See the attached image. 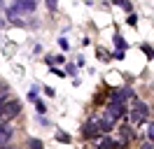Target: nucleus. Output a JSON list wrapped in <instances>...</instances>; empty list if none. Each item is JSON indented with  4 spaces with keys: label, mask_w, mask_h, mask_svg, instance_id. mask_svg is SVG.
Returning <instances> with one entry per match:
<instances>
[{
    "label": "nucleus",
    "mask_w": 154,
    "mask_h": 149,
    "mask_svg": "<svg viewBox=\"0 0 154 149\" xmlns=\"http://www.w3.org/2000/svg\"><path fill=\"white\" fill-rule=\"evenodd\" d=\"M75 70H77V65H72V63H70V65H68V68H66V74H72V72H75Z\"/></svg>",
    "instance_id": "obj_21"
},
{
    "label": "nucleus",
    "mask_w": 154,
    "mask_h": 149,
    "mask_svg": "<svg viewBox=\"0 0 154 149\" xmlns=\"http://www.w3.org/2000/svg\"><path fill=\"white\" fill-rule=\"evenodd\" d=\"M0 91H2V84H0Z\"/></svg>",
    "instance_id": "obj_27"
},
{
    "label": "nucleus",
    "mask_w": 154,
    "mask_h": 149,
    "mask_svg": "<svg viewBox=\"0 0 154 149\" xmlns=\"http://www.w3.org/2000/svg\"><path fill=\"white\" fill-rule=\"evenodd\" d=\"M0 149H12V147H10V144H5V147H0Z\"/></svg>",
    "instance_id": "obj_25"
},
{
    "label": "nucleus",
    "mask_w": 154,
    "mask_h": 149,
    "mask_svg": "<svg viewBox=\"0 0 154 149\" xmlns=\"http://www.w3.org/2000/svg\"><path fill=\"white\" fill-rule=\"evenodd\" d=\"M56 5H58V0H47V7L51 9V12H54V9H56Z\"/></svg>",
    "instance_id": "obj_17"
},
{
    "label": "nucleus",
    "mask_w": 154,
    "mask_h": 149,
    "mask_svg": "<svg viewBox=\"0 0 154 149\" xmlns=\"http://www.w3.org/2000/svg\"><path fill=\"white\" fill-rule=\"evenodd\" d=\"M126 23H128V26H135V23H138V17H135V14H128Z\"/></svg>",
    "instance_id": "obj_15"
},
{
    "label": "nucleus",
    "mask_w": 154,
    "mask_h": 149,
    "mask_svg": "<svg viewBox=\"0 0 154 149\" xmlns=\"http://www.w3.org/2000/svg\"><path fill=\"white\" fill-rule=\"evenodd\" d=\"M28 98H30V100H38V91H35V89H33V91L28 93Z\"/></svg>",
    "instance_id": "obj_22"
},
{
    "label": "nucleus",
    "mask_w": 154,
    "mask_h": 149,
    "mask_svg": "<svg viewBox=\"0 0 154 149\" xmlns=\"http://www.w3.org/2000/svg\"><path fill=\"white\" fill-rule=\"evenodd\" d=\"M0 7H2V2H0Z\"/></svg>",
    "instance_id": "obj_28"
},
{
    "label": "nucleus",
    "mask_w": 154,
    "mask_h": 149,
    "mask_svg": "<svg viewBox=\"0 0 154 149\" xmlns=\"http://www.w3.org/2000/svg\"><path fill=\"white\" fill-rule=\"evenodd\" d=\"M35 110H38L40 114H45V112H47V107H45V102H40V100H35Z\"/></svg>",
    "instance_id": "obj_14"
},
{
    "label": "nucleus",
    "mask_w": 154,
    "mask_h": 149,
    "mask_svg": "<svg viewBox=\"0 0 154 149\" xmlns=\"http://www.w3.org/2000/svg\"><path fill=\"white\" fill-rule=\"evenodd\" d=\"M28 149H45V144H42V140H28Z\"/></svg>",
    "instance_id": "obj_10"
},
{
    "label": "nucleus",
    "mask_w": 154,
    "mask_h": 149,
    "mask_svg": "<svg viewBox=\"0 0 154 149\" xmlns=\"http://www.w3.org/2000/svg\"><path fill=\"white\" fill-rule=\"evenodd\" d=\"M152 147H154V138H152Z\"/></svg>",
    "instance_id": "obj_26"
},
{
    "label": "nucleus",
    "mask_w": 154,
    "mask_h": 149,
    "mask_svg": "<svg viewBox=\"0 0 154 149\" xmlns=\"http://www.w3.org/2000/svg\"><path fill=\"white\" fill-rule=\"evenodd\" d=\"M119 147H122V144H119V142H112L110 138H105L100 142V149H119Z\"/></svg>",
    "instance_id": "obj_9"
},
{
    "label": "nucleus",
    "mask_w": 154,
    "mask_h": 149,
    "mask_svg": "<svg viewBox=\"0 0 154 149\" xmlns=\"http://www.w3.org/2000/svg\"><path fill=\"white\" fill-rule=\"evenodd\" d=\"M35 7H38V0H17V2L7 9V17L17 23V17H19V14H30V12H35Z\"/></svg>",
    "instance_id": "obj_1"
},
{
    "label": "nucleus",
    "mask_w": 154,
    "mask_h": 149,
    "mask_svg": "<svg viewBox=\"0 0 154 149\" xmlns=\"http://www.w3.org/2000/svg\"><path fill=\"white\" fill-rule=\"evenodd\" d=\"M143 149H154V147H152V144H143Z\"/></svg>",
    "instance_id": "obj_24"
},
{
    "label": "nucleus",
    "mask_w": 154,
    "mask_h": 149,
    "mask_svg": "<svg viewBox=\"0 0 154 149\" xmlns=\"http://www.w3.org/2000/svg\"><path fill=\"white\" fill-rule=\"evenodd\" d=\"M145 117H147V105L140 100H133V121L138 123V121H143Z\"/></svg>",
    "instance_id": "obj_5"
},
{
    "label": "nucleus",
    "mask_w": 154,
    "mask_h": 149,
    "mask_svg": "<svg viewBox=\"0 0 154 149\" xmlns=\"http://www.w3.org/2000/svg\"><path fill=\"white\" fill-rule=\"evenodd\" d=\"M115 44H117V51H124L126 49V42L122 40V35H115Z\"/></svg>",
    "instance_id": "obj_11"
},
{
    "label": "nucleus",
    "mask_w": 154,
    "mask_h": 149,
    "mask_svg": "<svg viewBox=\"0 0 154 149\" xmlns=\"http://www.w3.org/2000/svg\"><path fill=\"white\" fill-rule=\"evenodd\" d=\"M56 140H58V142H66V144H68V142H70V135H66V133H56Z\"/></svg>",
    "instance_id": "obj_12"
},
{
    "label": "nucleus",
    "mask_w": 154,
    "mask_h": 149,
    "mask_svg": "<svg viewBox=\"0 0 154 149\" xmlns=\"http://www.w3.org/2000/svg\"><path fill=\"white\" fill-rule=\"evenodd\" d=\"M0 119H2V114H0Z\"/></svg>",
    "instance_id": "obj_29"
},
{
    "label": "nucleus",
    "mask_w": 154,
    "mask_h": 149,
    "mask_svg": "<svg viewBox=\"0 0 154 149\" xmlns=\"http://www.w3.org/2000/svg\"><path fill=\"white\" fill-rule=\"evenodd\" d=\"M96 126H98V130H103V133H110V130H112V121H107V119H98V121H96Z\"/></svg>",
    "instance_id": "obj_8"
},
{
    "label": "nucleus",
    "mask_w": 154,
    "mask_h": 149,
    "mask_svg": "<svg viewBox=\"0 0 154 149\" xmlns=\"http://www.w3.org/2000/svg\"><path fill=\"white\" fill-rule=\"evenodd\" d=\"M122 138H124V140L131 138V128H128V126H124V128H122Z\"/></svg>",
    "instance_id": "obj_16"
},
{
    "label": "nucleus",
    "mask_w": 154,
    "mask_h": 149,
    "mask_svg": "<svg viewBox=\"0 0 154 149\" xmlns=\"http://www.w3.org/2000/svg\"><path fill=\"white\" fill-rule=\"evenodd\" d=\"M143 51H145V54H147V56H149V58H154V51H152V49H149V47H147V44L143 47Z\"/></svg>",
    "instance_id": "obj_20"
},
{
    "label": "nucleus",
    "mask_w": 154,
    "mask_h": 149,
    "mask_svg": "<svg viewBox=\"0 0 154 149\" xmlns=\"http://www.w3.org/2000/svg\"><path fill=\"white\" fill-rule=\"evenodd\" d=\"M19 112H21V102L19 100H7V102H5V107H2V121L17 119Z\"/></svg>",
    "instance_id": "obj_2"
},
{
    "label": "nucleus",
    "mask_w": 154,
    "mask_h": 149,
    "mask_svg": "<svg viewBox=\"0 0 154 149\" xmlns=\"http://www.w3.org/2000/svg\"><path fill=\"white\" fill-rule=\"evenodd\" d=\"M82 135H84L87 140H96V138H98V126H96V121H94V123H84Z\"/></svg>",
    "instance_id": "obj_7"
},
{
    "label": "nucleus",
    "mask_w": 154,
    "mask_h": 149,
    "mask_svg": "<svg viewBox=\"0 0 154 149\" xmlns=\"http://www.w3.org/2000/svg\"><path fill=\"white\" fill-rule=\"evenodd\" d=\"M124 112H126L124 105H119V102H110V105H107V110H105V119L107 121H117V119H122V117H124Z\"/></svg>",
    "instance_id": "obj_3"
},
{
    "label": "nucleus",
    "mask_w": 154,
    "mask_h": 149,
    "mask_svg": "<svg viewBox=\"0 0 154 149\" xmlns=\"http://www.w3.org/2000/svg\"><path fill=\"white\" fill-rule=\"evenodd\" d=\"M51 74H56V77H66V72L58 70V68H51Z\"/></svg>",
    "instance_id": "obj_18"
},
{
    "label": "nucleus",
    "mask_w": 154,
    "mask_h": 149,
    "mask_svg": "<svg viewBox=\"0 0 154 149\" xmlns=\"http://www.w3.org/2000/svg\"><path fill=\"white\" fill-rule=\"evenodd\" d=\"M12 135H14V130H12V126H7V123H2L0 126V147H5L7 142L12 140Z\"/></svg>",
    "instance_id": "obj_6"
},
{
    "label": "nucleus",
    "mask_w": 154,
    "mask_h": 149,
    "mask_svg": "<svg viewBox=\"0 0 154 149\" xmlns=\"http://www.w3.org/2000/svg\"><path fill=\"white\" fill-rule=\"evenodd\" d=\"M126 98H133V91H131L128 86H124V89H117V91L110 93V102H119V105H124Z\"/></svg>",
    "instance_id": "obj_4"
},
{
    "label": "nucleus",
    "mask_w": 154,
    "mask_h": 149,
    "mask_svg": "<svg viewBox=\"0 0 154 149\" xmlns=\"http://www.w3.org/2000/svg\"><path fill=\"white\" fill-rule=\"evenodd\" d=\"M58 44H61V49H68V40L66 37H58Z\"/></svg>",
    "instance_id": "obj_19"
},
{
    "label": "nucleus",
    "mask_w": 154,
    "mask_h": 149,
    "mask_svg": "<svg viewBox=\"0 0 154 149\" xmlns=\"http://www.w3.org/2000/svg\"><path fill=\"white\" fill-rule=\"evenodd\" d=\"M45 93H47V96H56V93H54V89H51V86H45Z\"/></svg>",
    "instance_id": "obj_23"
},
{
    "label": "nucleus",
    "mask_w": 154,
    "mask_h": 149,
    "mask_svg": "<svg viewBox=\"0 0 154 149\" xmlns=\"http://www.w3.org/2000/svg\"><path fill=\"white\" fill-rule=\"evenodd\" d=\"M98 56H100V61H110V54L105 49H100V47H98Z\"/></svg>",
    "instance_id": "obj_13"
}]
</instances>
